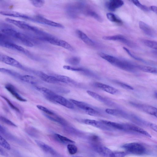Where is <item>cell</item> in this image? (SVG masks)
I'll list each match as a JSON object with an SVG mask.
<instances>
[{"label": "cell", "mask_w": 157, "mask_h": 157, "mask_svg": "<svg viewBox=\"0 0 157 157\" xmlns=\"http://www.w3.org/2000/svg\"><path fill=\"white\" fill-rule=\"evenodd\" d=\"M123 48L126 51L127 53L132 58H134L135 59L139 60L140 61H141L143 62H144V61L143 59L135 56L133 53H132V52L129 49H128L124 47Z\"/></svg>", "instance_id": "48"}, {"label": "cell", "mask_w": 157, "mask_h": 157, "mask_svg": "<svg viewBox=\"0 0 157 157\" xmlns=\"http://www.w3.org/2000/svg\"><path fill=\"white\" fill-rule=\"evenodd\" d=\"M5 87L6 89L17 100L23 102L27 101L24 98L18 93L15 88L12 84L7 83L6 84Z\"/></svg>", "instance_id": "20"}, {"label": "cell", "mask_w": 157, "mask_h": 157, "mask_svg": "<svg viewBox=\"0 0 157 157\" xmlns=\"http://www.w3.org/2000/svg\"><path fill=\"white\" fill-rule=\"evenodd\" d=\"M122 147L127 152L134 155H141L146 152L144 147L138 143H127L123 145Z\"/></svg>", "instance_id": "4"}, {"label": "cell", "mask_w": 157, "mask_h": 157, "mask_svg": "<svg viewBox=\"0 0 157 157\" xmlns=\"http://www.w3.org/2000/svg\"><path fill=\"white\" fill-rule=\"evenodd\" d=\"M96 87L101 90L112 94H114L118 92V90L115 88L105 84L96 82L94 83Z\"/></svg>", "instance_id": "21"}, {"label": "cell", "mask_w": 157, "mask_h": 157, "mask_svg": "<svg viewBox=\"0 0 157 157\" xmlns=\"http://www.w3.org/2000/svg\"><path fill=\"white\" fill-rule=\"evenodd\" d=\"M139 26L140 29L147 35L153 37L155 35V32L152 28L148 25L142 21L139 22Z\"/></svg>", "instance_id": "25"}, {"label": "cell", "mask_w": 157, "mask_h": 157, "mask_svg": "<svg viewBox=\"0 0 157 157\" xmlns=\"http://www.w3.org/2000/svg\"><path fill=\"white\" fill-rule=\"evenodd\" d=\"M36 107L39 110L44 112L43 113L48 115L52 114L54 113L51 110L42 105H36Z\"/></svg>", "instance_id": "44"}, {"label": "cell", "mask_w": 157, "mask_h": 157, "mask_svg": "<svg viewBox=\"0 0 157 157\" xmlns=\"http://www.w3.org/2000/svg\"><path fill=\"white\" fill-rule=\"evenodd\" d=\"M102 38L105 40L118 41L132 48L136 47V45L133 42L128 40L125 37L121 35L103 36Z\"/></svg>", "instance_id": "9"}, {"label": "cell", "mask_w": 157, "mask_h": 157, "mask_svg": "<svg viewBox=\"0 0 157 157\" xmlns=\"http://www.w3.org/2000/svg\"><path fill=\"white\" fill-rule=\"evenodd\" d=\"M130 104L136 109L157 118V108L148 105L130 102Z\"/></svg>", "instance_id": "7"}, {"label": "cell", "mask_w": 157, "mask_h": 157, "mask_svg": "<svg viewBox=\"0 0 157 157\" xmlns=\"http://www.w3.org/2000/svg\"><path fill=\"white\" fill-rule=\"evenodd\" d=\"M44 115L50 120L58 123L64 127L68 125L67 121L62 117L59 116L55 113L52 114L48 115L43 113Z\"/></svg>", "instance_id": "22"}, {"label": "cell", "mask_w": 157, "mask_h": 157, "mask_svg": "<svg viewBox=\"0 0 157 157\" xmlns=\"http://www.w3.org/2000/svg\"><path fill=\"white\" fill-rule=\"evenodd\" d=\"M124 131L139 133L149 137H151L150 134L144 129L132 124H124Z\"/></svg>", "instance_id": "12"}, {"label": "cell", "mask_w": 157, "mask_h": 157, "mask_svg": "<svg viewBox=\"0 0 157 157\" xmlns=\"http://www.w3.org/2000/svg\"><path fill=\"white\" fill-rule=\"evenodd\" d=\"M20 79L22 81L32 84H36L38 82L35 77L29 75H22Z\"/></svg>", "instance_id": "31"}, {"label": "cell", "mask_w": 157, "mask_h": 157, "mask_svg": "<svg viewBox=\"0 0 157 157\" xmlns=\"http://www.w3.org/2000/svg\"><path fill=\"white\" fill-rule=\"evenodd\" d=\"M0 120L2 122L7 125L14 127H17V126L13 122L2 116H0Z\"/></svg>", "instance_id": "43"}, {"label": "cell", "mask_w": 157, "mask_h": 157, "mask_svg": "<svg viewBox=\"0 0 157 157\" xmlns=\"http://www.w3.org/2000/svg\"><path fill=\"white\" fill-rule=\"evenodd\" d=\"M0 154L4 156H7L8 155V153L1 147H0Z\"/></svg>", "instance_id": "50"}, {"label": "cell", "mask_w": 157, "mask_h": 157, "mask_svg": "<svg viewBox=\"0 0 157 157\" xmlns=\"http://www.w3.org/2000/svg\"><path fill=\"white\" fill-rule=\"evenodd\" d=\"M0 71L2 73L10 75L20 79L22 75L13 71L5 68H0Z\"/></svg>", "instance_id": "32"}, {"label": "cell", "mask_w": 157, "mask_h": 157, "mask_svg": "<svg viewBox=\"0 0 157 157\" xmlns=\"http://www.w3.org/2000/svg\"><path fill=\"white\" fill-rule=\"evenodd\" d=\"M152 53L156 56L157 57V50H155L152 51Z\"/></svg>", "instance_id": "52"}, {"label": "cell", "mask_w": 157, "mask_h": 157, "mask_svg": "<svg viewBox=\"0 0 157 157\" xmlns=\"http://www.w3.org/2000/svg\"><path fill=\"white\" fill-rule=\"evenodd\" d=\"M69 100L74 105H75L80 109L84 110L86 113L89 115L96 116L99 114L98 112L96 110L84 102L73 99H70Z\"/></svg>", "instance_id": "8"}, {"label": "cell", "mask_w": 157, "mask_h": 157, "mask_svg": "<svg viewBox=\"0 0 157 157\" xmlns=\"http://www.w3.org/2000/svg\"><path fill=\"white\" fill-rule=\"evenodd\" d=\"M26 132L29 135L32 136L36 137L38 135L37 130L34 128L29 127L26 130Z\"/></svg>", "instance_id": "40"}, {"label": "cell", "mask_w": 157, "mask_h": 157, "mask_svg": "<svg viewBox=\"0 0 157 157\" xmlns=\"http://www.w3.org/2000/svg\"><path fill=\"white\" fill-rule=\"evenodd\" d=\"M67 149L70 154L74 155L77 151V147L74 144H69L67 145Z\"/></svg>", "instance_id": "41"}, {"label": "cell", "mask_w": 157, "mask_h": 157, "mask_svg": "<svg viewBox=\"0 0 157 157\" xmlns=\"http://www.w3.org/2000/svg\"><path fill=\"white\" fill-rule=\"evenodd\" d=\"M86 124L107 131H110L113 129L106 125L102 122L94 120L85 119L83 121Z\"/></svg>", "instance_id": "15"}, {"label": "cell", "mask_w": 157, "mask_h": 157, "mask_svg": "<svg viewBox=\"0 0 157 157\" xmlns=\"http://www.w3.org/2000/svg\"><path fill=\"white\" fill-rule=\"evenodd\" d=\"M136 67L137 69L144 72L157 74V68L138 64H136Z\"/></svg>", "instance_id": "29"}, {"label": "cell", "mask_w": 157, "mask_h": 157, "mask_svg": "<svg viewBox=\"0 0 157 157\" xmlns=\"http://www.w3.org/2000/svg\"><path fill=\"white\" fill-rule=\"evenodd\" d=\"M0 14L3 15L19 17L35 22L34 17H31L20 13L13 11H1Z\"/></svg>", "instance_id": "14"}, {"label": "cell", "mask_w": 157, "mask_h": 157, "mask_svg": "<svg viewBox=\"0 0 157 157\" xmlns=\"http://www.w3.org/2000/svg\"><path fill=\"white\" fill-rule=\"evenodd\" d=\"M34 17L35 22L56 28H63L64 27L62 24L48 19L40 15H37Z\"/></svg>", "instance_id": "13"}, {"label": "cell", "mask_w": 157, "mask_h": 157, "mask_svg": "<svg viewBox=\"0 0 157 157\" xmlns=\"http://www.w3.org/2000/svg\"><path fill=\"white\" fill-rule=\"evenodd\" d=\"M150 9L153 12L157 14V6H151L150 7Z\"/></svg>", "instance_id": "51"}, {"label": "cell", "mask_w": 157, "mask_h": 157, "mask_svg": "<svg viewBox=\"0 0 157 157\" xmlns=\"http://www.w3.org/2000/svg\"><path fill=\"white\" fill-rule=\"evenodd\" d=\"M12 39L6 35L1 33L0 34V45L6 48L16 50L27 55L30 53L27 50L21 46L14 43Z\"/></svg>", "instance_id": "3"}, {"label": "cell", "mask_w": 157, "mask_h": 157, "mask_svg": "<svg viewBox=\"0 0 157 157\" xmlns=\"http://www.w3.org/2000/svg\"><path fill=\"white\" fill-rule=\"evenodd\" d=\"M66 62L68 63L73 65H78L80 63V59L78 57H72L67 59Z\"/></svg>", "instance_id": "37"}, {"label": "cell", "mask_w": 157, "mask_h": 157, "mask_svg": "<svg viewBox=\"0 0 157 157\" xmlns=\"http://www.w3.org/2000/svg\"><path fill=\"white\" fill-rule=\"evenodd\" d=\"M86 8L85 4L83 2H77L68 5L66 8V13L71 18L76 17L78 13L84 10Z\"/></svg>", "instance_id": "6"}, {"label": "cell", "mask_w": 157, "mask_h": 157, "mask_svg": "<svg viewBox=\"0 0 157 157\" xmlns=\"http://www.w3.org/2000/svg\"><path fill=\"white\" fill-rule=\"evenodd\" d=\"M86 92L90 96L99 101L109 105H112L113 104V103L111 101L94 92L88 90Z\"/></svg>", "instance_id": "24"}, {"label": "cell", "mask_w": 157, "mask_h": 157, "mask_svg": "<svg viewBox=\"0 0 157 157\" xmlns=\"http://www.w3.org/2000/svg\"><path fill=\"white\" fill-rule=\"evenodd\" d=\"M126 153L124 151L112 152L109 157H124Z\"/></svg>", "instance_id": "47"}, {"label": "cell", "mask_w": 157, "mask_h": 157, "mask_svg": "<svg viewBox=\"0 0 157 157\" xmlns=\"http://www.w3.org/2000/svg\"><path fill=\"white\" fill-rule=\"evenodd\" d=\"M0 145L6 149L10 150L11 149L10 144L1 136H0Z\"/></svg>", "instance_id": "39"}, {"label": "cell", "mask_w": 157, "mask_h": 157, "mask_svg": "<svg viewBox=\"0 0 157 157\" xmlns=\"http://www.w3.org/2000/svg\"><path fill=\"white\" fill-rule=\"evenodd\" d=\"M112 64L127 71L135 72L137 71L136 64L124 59H120L116 57Z\"/></svg>", "instance_id": "5"}, {"label": "cell", "mask_w": 157, "mask_h": 157, "mask_svg": "<svg viewBox=\"0 0 157 157\" xmlns=\"http://www.w3.org/2000/svg\"><path fill=\"white\" fill-rule=\"evenodd\" d=\"M76 32L79 38L86 44L91 46H94V42L83 32L80 30H77Z\"/></svg>", "instance_id": "26"}, {"label": "cell", "mask_w": 157, "mask_h": 157, "mask_svg": "<svg viewBox=\"0 0 157 157\" xmlns=\"http://www.w3.org/2000/svg\"><path fill=\"white\" fill-rule=\"evenodd\" d=\"M105 112L109 114L129 120L131 114L122 110L117 109H105Z\"/></svg>", "instance_id": "17"}, {"label": "cell", "mask_w": 157, "mask_h": 157, "mask_svg": "<svg viewBox=\"0 0 157 157\" xmlns=\"http://www.w3.org/2000/svg\"><path fill=\"white\" fill-rule=\"evenodd\" d=\"M104 124L108 126L112 129H116L123 131L124 127L123 124H120L106 120H101Z\"/></svg>", "instance_id": "28"}, {"label": "cell", "mask_w": 157, "mask_h": 157, "mask_svg": "<svg viewBox=\"0 0 157 157\" xmlns=\"http://www.w3.org/2000/svg\"><path fill=\"white\" fill-rule=\"evenodd\" d=\"M1 33L10 37L28 47H32L34 43L31 39L27 35L18 32L9 27H4L0 29Z\"/></svg>", "instance_id": "1"}, {"label": "cell", "mask_w": 157, "mask_h": 157, "mask_svg": "<svg viewBox=\"0 0 157 157\" xmlns=\"http://www.w3.org/2000/svg\"><path fill=\"white\" fill-rule=\"evenodd\" d=\"M154 94L155 97L157 98V92H155Z\"/></svg>", "instance_id": "53"}, {"label": "cell", "mask_w": 157, "mask_h": 157, "mask_svg": "<svg viewBox=\"0 0 157 157\" xmlns=\"http://www.w3.org/2000/svg\"><path fill=\"white\" fill-rule=\"evenodd\" d=\"M148 126L152 129L157 132V124L153 123H149Z\"/></svg>", "instance_id": "49"}, {"label": "cell", "mask_w": 157, "mask_h": 157, "mask_svg": "<svg viewBox=\"0 0 157 157\" xmlns=\"http://www.w3.org/2000/svg\"><path fill=\"white\" fill-rule=\"evenodd\" d=\"M0 60L7 64L26 70V69L14 58L5 55L0 54Z\"/></svg>", "instance_id": "11"}, {"label": "cell", "mask_w": 157, "mask_h": 157, "mask_svg": "<svg viewBox=\"0 0 157 157\" xmlns=\"http://www.w3.org/2000/svg\"><path fill=\"white\" fill-rule=\"evenodd\" d=\"M5 20L6 21L14 25L21 29L33 32L36 35V36H44L48 34L47 33L40 29L37 27L31 25L23 21L16 20L9 18H6Z\"/></svg>", "instance_id": "2"}, {"label": "cell", "mask_w": 157, "mask_h": 157, "mask_svg": "<svg viewBox=\"0 0 157 157\" xmlns=\"http://www.w3.org/2000/svg\"><path fill=\"white\" fill-rule=\"evenodd\" d=\"M59 82L66 83H73V80L67 76L60 75L55 74L53 75Z\"/></svg>", "instance_id": "33"}, {"label": "cell", "mask_w": 157, "mask_h": 157, "mask_svg": "<svg viewBox=\"0 0 157 157\" xmlns=\"http://www.w3.org/2000/svg\"><path fill=\"white\" fill-rule=\"evenodd\" d=\"M63 68L66 70L82 72L87 75H91V72L85 68L79 67H75L68 65H64Z\"/></svg>", "instance_id": "30"}, {"label": "cell", "mask_w": 157, "mask_h": 157, "mask_svg": "<svg viewBox=\"0 0 157 157\" xmlns=\"http://www.w3.org/2000/svg\"><path fill=\"white\" fill-rule=\"evenodd\" d=\"M115 82L121 87L127 90H133V88L131 86L125 83L117 81H115Z\"/></svg>", "instance_id": "45"}, {"label": "cell", "mask_w": 157, "mask_h": 157, "mask_svg": "<svg viewBox=\"0 0 157 157\" xmlns=\"http://www.w3.org/2000/svg\"><path fill=\"white\" fill-rule=\"evenodd\" d=\"M53 137L56 141L63 144L68 145L75 143V142L57 133H55Z\"/></svg>", "instance_id": "27"}, {"label": "cell", "mask_w": 157, "mask_h": 157, "mask_svg": "<svg viewBox=\"0 0 157 157\" xmlns=\"http://www.w3.org/2000/svg\"><path fill=\"white\" fill-rule=\"evenodd\" d=\"M32 5L36 7L40 8L42 7L44 4L45 1L44 0H35L30 1Z\"/></svg>", "instance_id": "46"}, {"label": "cell", "mask_w": 157, "mask_h": 157, "mask_svg": "<svg viewBox=\"0 0 157 157\" xmlns=\"http://www.w3.org/2000/svg\"><path fill=\"white\" fill-rule=\"evenodd\" d=\"M84 13L86 15L93 17L99 21H101L102 19L101 17L97 13L94 11L90 10H87L84 11Z\"/></svg>", "instance_id": "36"}, {"label": "cell", "mask_w": 157, "mask_h": 157, "mask_svg": "<svg viewBox=\"0 0 157 157\" xmlns=\"http://www.w3.org/2000/svg\"></svg>", "instance_id": "54"}, {"label": "cell", "mask_w": 157, "mask_h": 157, "mask_svg": "<svg viewBox=\"0 0 157 157\" xmlns=\"http://www.w3.org/2000/svg\"><path fill=\"white\" fill-rule=\"evenodd\" d=\"M35 142L37 145L44 152L55 156H58L59 154L58 153L49 145L38 140H35Z\"/></svg>", "instance_id": "18"}, {"label": "cell", "mask_w": 157, "mask_h": 157, "mask_svg": "<svg viewBox=\"0 0 157 157\" xmlns=\"http://www.w3.org/2000/svg\"><path fill=\"white\" fill-rule=\"evenodd\" d=\"M40 78L44 81L51 83H56L59 82L57 79L53 75H49L41 71L36 72Z\"/></svg>", "instance_id": "23"}, {"label": "cell", "mask_w": 157, "mask_h": 157, "mask_svg": "<svg viewBox=\"0 0 157 157\" xmlns=\"http://www.w3.org/2000/svg\"><path fill=\"white\" fill-rule=\"evenodd\" d=\"M1 97L6 101L9 106L12 109L16 111L17 112L19 113L20 112V111L19 109L14 106L9 99L3 96H1Z\"/></svg>", "instance_id": "42"}, {"label": "cell", "mask_w": 157, "mask_h": 157, "mask_svg": "<svg viewBox=\"0 0 157 157\" xmlns=\"http://www.w3.org/2000/svg\"><path fill=\"white\" fill-rule=\"evenodd\" d=\"M50 101L59 104L67 108L70 109L74 108V105L70 100H68L64 97L58 95L55 93L51 97Z\"/></svg>", "instance_id": "10"}, {"label": "cell", "mask_w": 157, "mask_h": 157, "mask_svg": "<svg viewBox=\"0 0 157 157\" xmlns=\"http://www.w3.org/2000/svg\"><path fill=\"white\" fill-rule=\"evenodd\" d=\"M106 15L108 19L111 21L119 24H122V20L115 14L112 13H107Z\"/></svg>", "instance_id": "34"}, {"label": "cell", "mask_w": 157, "mask_h": 157, "mask_svg": "<svg viewBox=\"0 0 157 157\" xmlns=\"http://www.w3.org/2000/svg\"><path fill=\"white\" fill-rule=\"evenodd\" d=\"M143 43L147 47L157 50V41L148 40H143Z\"/></svg>", "instance_id": "35"}, {"label": "cell", "mask_w": 157, "mask_h": 157, "mask_svg": "<svg viewBox=\"0 0 157 157\" xmlns=\"http://www.w3.org/2000/svg\"><path fill=\"white\" fill-rule=\"evenodd\" d=\"M92 145L94 150L96 152L104 156L109 157L112 152L110 149L100 143Z\"/></svg>", "instance_id": "16"}, {"label": "cell", "mask_w": 157, "mask_h": 157, "mask_svg": "<svg viewBox=\"0 0 157 157\" xmlns=\"http://www.w3.org/2000/svg\"><path fill=\"white\" fill-rule=\"evenodd\" d=\"M124 4V2L121 0H111L105 3V6L108 10L113 11L122 6Z\"/></svg>", "instance_id": "19"}, {"label": "cell", "mask_w": 157, "mask_h": 157, "mask_svg": "<svg viewBox=\"0 0 157 157\" xmlns=\"http://www.w3.org/2000/svg\"><path fill=\"white\" fill-rule=\"evenodd\" d=\"M131 1L137 7H138L143 11H148L150 10V9L144 5L142 4L138 0H133Z\"/></svg>", "instance_id": "38"}]
</instances>
